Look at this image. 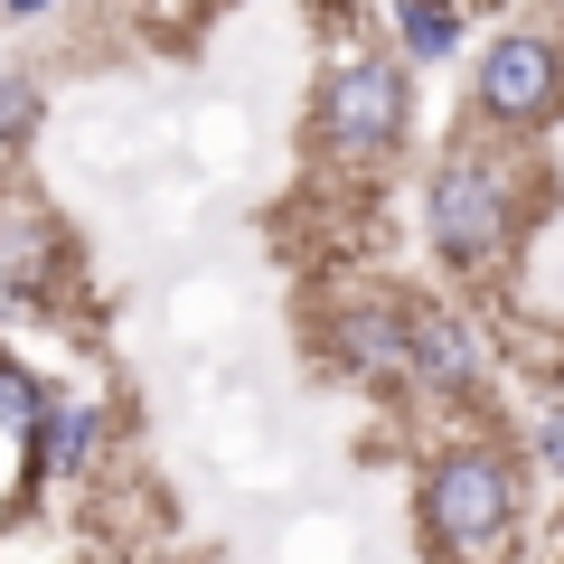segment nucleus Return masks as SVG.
<instances>
[{
	"mask_svg": "<svg viewBox=\"0 0 564 564\" xmlns=\"http://www.w3.org/2000/svg\"><path fill=\"white\" fill-rule=\"evenodd\" d=\"M423 518H433V536H443L462 564H499L508 527H518V480H508L499 452L452 443L443 462L423 470Z\"/></svg>",
	"mask_w": 564,
	"mask_h": 564,
	"instance_id": "1",
	"label": "nucleus"
},
{
	"mask_svg": "<svg viewBox=\"0 0 564 564\" xmlns=\"http://www.w3.org/2000/svg\"><path fill=\"white\" fill-rule=\"evenodd\" d=\"M423 217H433V254L443 263L489 273V263L508 254V236H518V188H508L499 161L452 151V161L433 170V188H423Z\"/></svg>",
	"mask_w": 564,
	"mask_h": 564,
	"instance_id": "2",
	"label": "nucleus"
},
{
	"mask_svg": "<svg viewBox=\"0 0 564 564\" xmlns=\"http://www.w3.org/2000/svg\"><path fill=\"white\" fill-rule=\"evenodd\" d=\"M404 132V66L395 57H339L321 76V141L339 161H377Z\"/></svg>",
	"mask_w": 564,
	"mask_h": 564,
	"instance_id": "3",
	"label": "nucleus"
},
{
	"mask_svg": "<svg viewBox=\"0 0 564 564\" xmlns=\"http://www.w3.org/2000/svg\"><path fill=\"white\" fill-rule=\"evenodd\" d=\"M555 95H564V47L536 39V29H508L480 57V113L489 122H536Z\"/></svg>",
	"mask_w": 564,
	"mask_h": 564,
	"instance_id": "4",
	"label": "nucleus"
},
{
	"mask_svg": "<svg viewBox=\"0 0 564 564\" xmlns=\"http://www.w3.org/2000/svg\"><path fill=\"white\" fill-rule=\"evenodd\" d=\"M404 348H414V377H423V386H443V395H470V386L489 377L480 329H470L462 311H443V302L404 311Z\"/></svg>",
	"mask_w": 564,
	"mask_h": 564,
	"instance_id": "5",
	"label": "nucleus"
},
{
	"mask_svg": "<svg viewBox=\"0 0 564 564\" xmlns=\"http://www.w3.org/2000/svg\"><path fill=\"white\" fill-rule=\"evenodd\" d=\"M329 348H339L348 367H358L367 386H395V377H414V348H404V321L386 302H358V311H339L329 321Z\"/></svg>",
	"mask_w": 564,
	"mask_h": 564,
	"instance_id": "6",
	"label": "nucleus"
},
{
	"mask_svg": "<svg viewBox=\"0 0 564 564\" xmlns=\"http://www.w3.org/2000/svg\"><path fill=\"white\" fill-rule=\"evenodd\" d=\"M95 452V404H47L39 423V470H85Z\"/></svg>",
	"mask_w": 564,
	"mask_h": 564,
	"instance_id": "7",
	"label": "nucleus"
},
{
	"mask_svg": "<svg viewBox=\"0 0 564 564\" xmlns=\"http://www.w3.org/2000/svg\"><path fill=\"white\" fill-rule=\"evenodd\" d=\"M395 47L404 57H452L462 47V20L452 10H395Z\"/></svg>",
	"mask_w": 564,
	"mask_h": 564,
	"instance_id": "8",
	"label": "nucleus"
},
{
	"mask_svg": "<svg viewBox=\"0 0 564 564\" xmlns=\"http://www.w3.org/2000/svg\"><path fill=\"white\" fill-rule=\"evenodd\" d=\"M0 423L20 433V443H39V423H47V386L20 377V367H0Z\"/></svg>",
	"mask_w": 564,
	"mask_h": 564,
	"instance_id": "9",
	"label": "nucleus"
},
{
	"mask_svg": "<svg viewBox=\"0 0 564 564\" xmlns=\"http://www.w3.org/2000/svg\"><path fill=\"white\" fill-rule=\"evenodd\" d=\"M29 113H39V95H29V76H10V66H0V151H10V141L29 132Z\"/></svg>",
	"mask_w": 564,
	"mask_h": 564,
	"instance_id": "10",
	"label": "nucleus"
}]
</instances>
